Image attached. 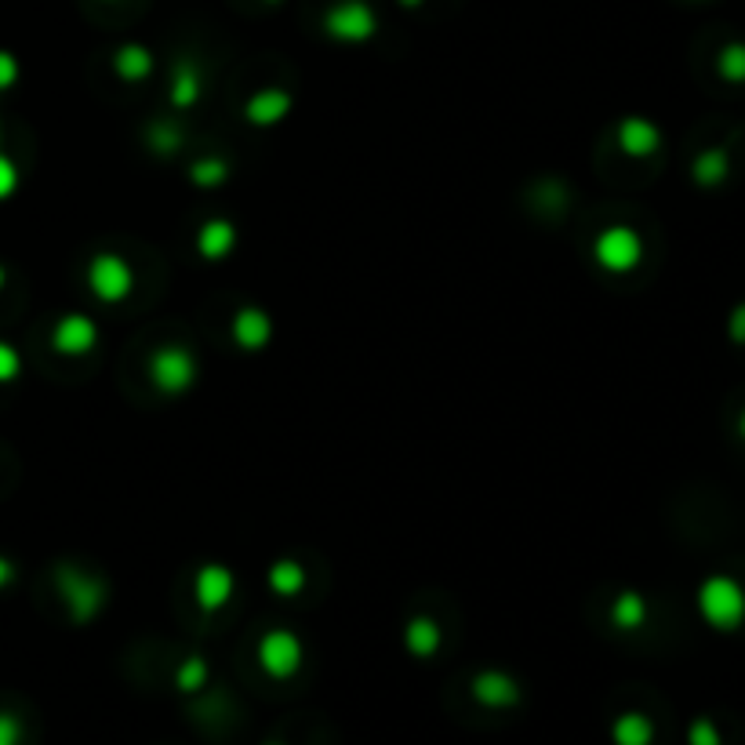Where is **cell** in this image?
I'll return each instance as SVG.
<instances>
[{
  "label": "cell",
  "mask_w": 745,
  "mask_h": 745,
  "mask_svg": "<svg viewBox=\"0 0 745 745\" xmlns=\"http://www.w3.org/2000/svg\"><path fill=\"white\" fill-rule=\"evenodd\" d=\"M699 614L720 633H735L745 622V589L731 575H709L699 586Z\"/></svg>",
  "instance_id": "cell-1"
},
{
  "label": "cell",
  "mask_w": 745,
  "mask_h": 745,
  "mask_svg": "<svg viewBox=\"0 0 745 745\" xmlns=\"http://www.w3.org/2000/svg\"><path fill=\"white\" fill-rule=\"evenodd\" d=\"M55 586H58V593H63V600H66L69 619L80 622V625L91 622L94 614L105 608V582L99 575L80 571V567H74V564H58Z\"/></svg>",
  "instance_id": "cell-2"
},
{
  "label": "cell",
  "mask_w": 745,
  "mask_h": 745,
  "mask_svg": "<svg viewBox=\"0 0 745 745\" xmlns=\"http://www.w3.org/2000/svg\"><path fill=\"white\" fill-rule=\"evenodd\" d=\"M324 33L338 44H364L378 33V15L368 0H335L324 15Z\"/></svg>",
  "instance_id": "cell-3"
},
{
  "label": "cell",
  "mask_w": 745,
  "mask_h": 745,
  "mask_svg": "<svg viewBox=\"0 0 745 745\" xmlns=\"http://www.w3.org/2000/svg\"><path fill=\"white\" fill-rule=\"evenodd\" d=\"M88 288L99 302L116 305L135 291V269L124 255L102 252L88 263Z\"/></svg>",
  "instance_id": "cell-4"
},
{
  "label": "cell",
  "mask_w": 745,
  "mask_h": 745,
  "mask_svg": "<svg viewBox=\"0 0 745 745\" xmlns=\"http://www.w3.org/2000/svg\"><path fill=\"white\" fill-rule=\"evenodd\" d=\"M593 258L600 269H608V274H630V269L641 266L644 258V241L641 233L633 226H608L597 233L593 241Z\"/></svg>",
  "instance_id": "cell-5"
},
{
  "label": "cell",
  "mask_w": 745,
  "mask_h": 745,
  "mask_svg": "<svg viewBox=\"0 0 745 745\" xmlns=\"http://www.w3.org/2000/svg\"><path fill=\"white\" fill-rule=\"evenodd\" d=\"M149 382L160 389L164 397H179L197 382V360L186 346H160L149 357Z\"/></svg>",
  "instance_id": "cell-6"
},
{
  "label": "cell",
  "mask_w": 745,
  "mask_h": 745,
  "mask_svg": "<svg viewBox=\"0 0 745 745\" xmlns=\"http://www.w3.org/2000/svg\"><path fill=\"white\" fill-rule=\"evenodd\" d=\"M258 666L274 680H288L302 669V641L291 630H269L258 641Z\"/></svg>",
  "instance_id": "cell-7"
},
{
  "label": "cell",
  "mask_w": 745,
  "mask_h": 745,
  "mask_svg": "<svg viewBox=\"0 0 745 745\" xmlns=\"http://www.w3.org/2000/svg\"><path fill=\"white\" fill-rule=\"evenodd\" d=\"M99 346V324L85 313H66L52 331V349L63 357H85Z\"/></svg>",
  "instance_id": "cell-8"
},
{
  "label": "cell",
  "mask_w": 745,
  "mask_h": 745,
  "mask_svg": "<svg viewBox=\"0 0 745 745\" xmlns=\"http://www.w3.org/2000/svg\"><path fill=\"white\" fill-rule=\"evenodd\" d=\"M233 586H236V578H233V571L226 564H204L197 571V578H193V597H197V604H200V611H219V608H226L230 604V597H233Z\"/></svg>",
  "instance_id": "cell-9"
},
{
  "label": "cell",
  "mask_w": 745,
  "mask_h": 745,
  "mask_svg": "<svg viewBox=\"0 0 745 745\" xmlns=\"http://www.w3.org/2000/svg\"><path fill=\"white\" fill-rule=\"evenodd\" d=\"M472 699L488 709H510L520 702V688L510 672L502 669H483L472 677Z\"/></svg>",
  "instance_id": "cell-10"
},
{
  "label": "cell",
  "mask_w": 745,
  "mask_h": 745,
  "mask_svg": "<svg viewBox=\"0 0 745 745\" xmlns=\"http://www.w3.org/2000/svg\"><path fill=\"white\" fill-rule=\"evenodd\" d=\"M269 338H274V321H269L266 310H258V305H244V310L233 313V342L247 353L269 346Z\"/></svg>",
  "instance_id": "cell-11"
},
{
  "label": "cell",
  "mask_w": 745,
  "mask_h": 745,
  "mask_svg": "<svg viewBox=\"0 0 745 745\" xmlns=\"http://www.w3.org/2000/svg\"><path fill=\"white\" fill-rule=\"evenodd\" d=\"M614 138H619V149L625 157H652L661 146V132L652 121H644V116H625Z\"/></svg>",
  "instance_id": "cell-12"
},
{
  "label": "cell",
  "mask_w": 745,
  "mask_h": 745,
  "mask_svg": "<svg viewBox=\"0 0 745 745\" xmlns=\"http://www.w3.org/2000/svg\"><path fill=\"white\" fill-rule=\"evenodd\" d=\"M288 113H291V94H288V91H280V88L255 91L252 99L244 102V121H247V124H255V127H274V124H280Z\"/></svg>",
  "instance_id": "cell-13"
},
{
  "label": "cell",
  "mask_w": 745,
  "mask_h": 745,
  "mask_svg": "<svg viewBox=\"0 0 745 745\" xmlns=\"http://www.w3.org/2000/svg\"><path fill=\"white\" fill-rule=\"evenodd\" d=\"M200 94H204V74H200V66L193 58H179L171 69V80H168V99L175 110H189V105L200 102Z\"/></svg>",
  "instance_id": "cell-14"
},
{
  "label": "cell",
  "mask_w": 745,
  "mask_h": 745,
  "mask_svg": "<svg viewBox=\"0 0 745 745\" xmlns=\"http://www.w3.org/2000/svg\"><path fill=\"white\" fill-rule=\"evenodd\" d=\"M236 247V226L230 219H208L204 226L197 230V252L208 263H222L230 258Z\"/></svg>",
  "instance_id": "cell-15"
},
{
  "label": "cell",
  "mask_w": 745,
  "mask_h": 745,
  "mask_svg": "<svg viewBox=\"0 0 745 745\" xmlns=\"http://www.w3.org/2000/svg\"><path fill=\"white\" fill-rule=\"evenodd\" d=\"M113 69H116V77H121L124 85H142V80L153 77L157 58H153V52L146 44H124V47H116Z\"/></svg>",
  "instance_id": "cell-16"
},
{
  "label": "cell",
  "mask_w": 745,
  "mask_h": 745,
  "mask_svg": "<svg viewBox=\"0 0 745 745\" xmlns=\"http://www.w3.org/2000/svg\"><path fill=\"white\" fill-rule=\"evenodd\" d=\"M441 641H444V633H441V625L430 619V614H415V619L408 622L404 644H408V652L415 658H433L436 652H441Z\"/></svg>",
  "instance_id": "cell-17"
},
{
  "label": "cell",
  "mask_w": 745,
  "mask_h": 745,
  "mask_svg": "<svg viewBox=\"0 0 745 745\" xmlns=\"http://www.w3.org/2000/svg\"><path fill=\"white\" fill-rule=\"evenodd\" d=\"M611 622L619 625V630H641L647 622V600L636 593V589H622L619 597H614L611 604Z\"/></svg>",
  "instance_id": "cell-18"
},
{
  "label": "cell",
  "mask_w": 745,
  "mask_h": 745,
  "mask_svg": "<svg viewBox=\"0 0 745 745\" xmlns=\"http://www.w3.org/2000/svg\"><path fill=\"white\" fill-rule=\"evenodd\" d=\"M614 745H652L655 742V724L644 713H622L611 727Z\"/></svg>",
  "instance_id": "cell-19"
},
{
  "label": "cell",
  "mask_w": 745,
  "mask_h": 745,
  "mask_svg": "<svg viewBox=\"0 0 745 745\" xmlns=\"http://www.w3.org/2000/svg\"><path fill=\"white\" fill-rule=\"evenodd\" d=\"M691 179L699 182V186H705V189L720 186V182L727 179V153L724 149H705V153H699V157H694V164H691Z\"/></svg>",
  "instance_id": "cell-20"
},
{
  "label": "cell",
  "mask_w": 745,
  "mask_h": 745,
  "mask_svg": "<svg viewBox=\"0 0 745 745\" xmlns=\"http://www.w3.org/2000/svg\"><path fill=\"white\" fill-rule=\"evenodd\" d=\"M269 589L277 597H299L305 589V571L299 560H277L269 567Z\"/></svg>",
  "instance_id": "cell-21"
},
{
  "label": "cell",
  "mask_w": 745,
  "mask_h": 745,
  "mask_svg": "<svg viewBox=\"0 0 745 745\" xmlns=\"http://www.w3.org/2000/svg\"><path fill=\"white\" fill-rule=\"evenodd\" d=\"M716 74L727 80V85H745V44L735 41L727 44L724 52L716 55Z\"/></svg>",
  "instance_id": "cell-22"
},
{
  "label": "cell",
  "mask_w": 745,
  "mask_h": 745,
  "mask_svg": "<svg viewBox=\"0 0 745 745\" xmlns=\"http://www.w3.org/2000/svg\"><path fill=\"white\" fill-rule=\"evenodd\" d=\"M226 179H230V164L222 157H204L189 168V182H197V186H222Z\"/></svg>",
  "instance_id": "cell-23"
},
{
  "label": "cell",
  "mask_w": 745,
  "mask_h": 745,
  "mask_svg": "<svg viewBox=\"0 0 745 745\" xmlns=\"http://www.w3.org/2000/svg\"><path fill=\"white\" fill-rule=\"evenodd\" d=\"M179 691H186V694H193V691H200L208 683V661L200 658V655H193V658H186L182 661V669H179Z\"/></svg>",
  "instance_id": "cell-24"
},
{
  "label": "cell",
  "mask_w": 745,
  "mask_h": 745,
  "mask_svg": "<svg viewBox=\"0 0 745 745\" xmlns=\"http://www.w3.org/2000/svg\"><path fill=\"white\" fill-rule=\"evenodd\" d=\"M149 146L157 153H179L182 149V132L175 124H153L149 127Z\"/></svg>",
  "instance_id": "cell-25"
},
{
  "label": "cell",
  "mask_w": 745,
  "mask_h": 745,
  "mask_svg": "<svg viewBox=\"0 0 745 745\" xmlns=\"http://www.w3.org/2000/svg\"><path fill=\"white\" fill-rule=\"evenodd\" d=\"M22 371V357L15 346H8L4 338H0V382H15Z\"/></svg>",
  "instance_id": "cell-26"
},
{
  "label": "cell",
  "mask_w": 745,
  "mask_h": 745,
  "mask_svg": "<svg viewBox=\"0 0 745 745\" xmlns=\"http://www.w3.org/2000/svg\"><path fill=\"white\" fill-rule=\"evenodd\" d=\"M19 189V168L8 153H0V200H8Z\"/></svg>",
  "instance_id": "cell-27"
},
{
  "label": "cell",
  "mask_w": 745,
  "mask_h": 745,
  "mask_svg": "<svg viewBox=\"0 0 745 745\" xmlns=\"http://www.w3.org/2000/svg\"><path fill=\"white\" fill-rule=\"evenodd\" d=\"M688 745H720V731L713 720H694L688 731Z\"/></svg>",
  "instance_id": "cell-28"
},
{
  "label": "cell",
  "mask_w": 745,
  "mask_h": 745,
  "mask_svg": "<svg viewBox=\"0 0 745 745\" xmlns=\"http://www.w3.org/2000/svg\"><path fill=\"white\" fill-rule=\"evenodd\" d=\"M15 80H19V58L11 52H0V91L15 88Z\"/></svg>",
  "instance_id": "cell-29"
},
{
  "label": "cell",
  "mask_w": 745,
  "mask_h": 745,
  "mask_svg": "<svg viewBox=\"0 0 745 745\" xmlns=\"http://www.w3.org/2000/svg\"><path fill=\"white\" fill-rule=\"evenodd\" d=\"M19 738H22L19 720L11 713H0V745H19Z\"/></svg>",
  "instance_id": "cell-30"
},
{
  "label": "cell",
  "mask_w": 745,
  "mask_h": 745,
  "mask_svg": "<svg viewBox=\"0 0 745 745\" xmlns=\"http://www.w3.org/2000/svg\"><path fill=\"white\" fill-rule=\"evenodd\" d=\"M727 331H731V342L735 346H745V302L731 310V321H727Z\"/></svg>",
  "instance_id": "cell-31"
},
{
  "label": "cell",
  "mask_w": 745,
  "mask_h": 745,
  "mask_svg": "<svg viewBox=\"0 0 745 745\" xmlns=\"http://www.w3.org/2000/svg\"><path fill=\"white\" fill-rule=\"evenodd\" d=\"M11 578H15V567H11V560H4L0 557V589H4Z\"/></svg>",
  "instance_id": "cell-32"
},
{
  "label": "cell",
  "mask_w": 745,
  "mask_h": 745,
  "mask_svg": "<svg viewBox=\"0 0 745 745\" xmlns=\"http://www.w3.org/2000/svg\"><path fill=\"white\" fill-rule=\"evenodd\" d=\"M738 436L745 441V411H742V419H738Z\"/></svg>",
  "instance_id": "cell-33"
},
{
  "label": "cell",
  "mask_w": 745,
  "mask_h": 745,
  "mask_svg": "<svg viewBox=\"0 0 745 745\" xmlns=\"http://www.w3.org/2000/svg\"><path fill=\"white\" fill-rule=\"evenodd\" d=\"M400 4H404V8H419L422 0H400Z\"/></svg>",
  "instance_id": "cell-34"
},
{
  "label": "cell",
  "mask_w": 745,
  "mask_h": 745,
  "mask_svg": "<svg viewBox=\"0 0 745 745\" xmlns=\"http://www.w3.org/2000/svg\"><path fill=\"white\" fill-rule=\"evenodd\" d=\"M0 288H4V266H0Z\"/></svg>",
  "instance_id": "cell-35"
},
{
  "label": "cell",
  "mask_w": 745,
  "mask_h": 745,
  "mask_svg": "<svg viewBox=\"0 0 745 745\" xmlns=\"http://www.w3.org/2000/svg\"><path fill=\"white\" fill-rule=\"evenodd\" d=\"M266 4H277V0H266Z\"/></svg>",
  "instance_id": "cell-36"
}]
</instances>
